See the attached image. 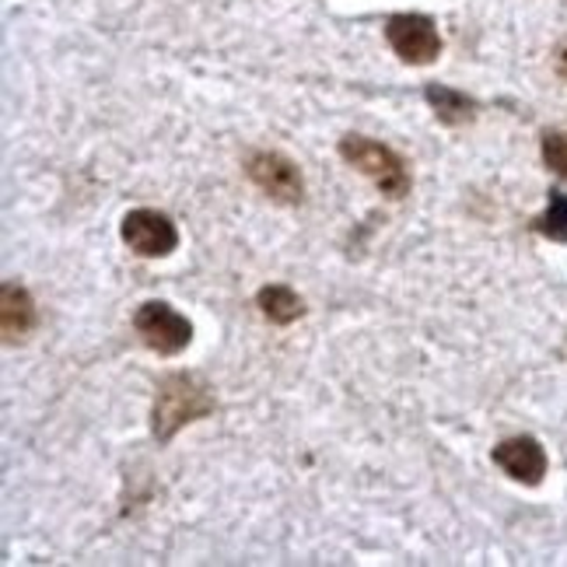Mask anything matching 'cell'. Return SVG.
Returning a JSON list of instances; mask_svg holds the SVG:
<instances>
[{
    "instance_id": "1",
    "label": "cell",
    "mask_w": 567,
    "mask_h": 567,
    "mask_svg": "<svg viewBox=\"0 0 567 567\" xmlns=\"http://www.w3.org/2000/svg\"><path fill=\"white\" fill-rule=\"evenodd\" d=\"M207 413H214V396L204 385V379L189 372H176L162 379L158 385L155 410H151V431H155V439L165 445L176 439L186 424L207 417Z\"/></svg>"
},
{
    "instance_id": "2",
    "label": "cell",
    "mask_w": 567,
    "mask_h": 567,
    "mask_svg": "<svg viewBox=\"0 0 567 567\" xmlns=\"http://www.w3.org/2000/svg\"><path fill=\"white\" fill-rule=\"evenodd\" d=\"M340 158L347 165H354L364 179H372L375 189L389 200H403L413 186L410 176V165L400 151H392L389 144L375 141V137H364V134H347L340 141Z\"/></svg>"
},
{
    "instance_id": "3",
    "label": "cell",
    "mask_w": 567,
    "mask_h": 567,
    "mask_svg": "<svg viewBox=\"0 0 567 567\" xmlns=\"http://www.w3.org/2000/svg\"><path fill=\"white\" fill-rule=\"evenodd\" d=\"M134 330L162 358L183 354L193 340V322L179 309H172L168 301H144L134 316Z\"/></svg>"
},
{
    "instance_id": "4",
    "label": "cell",
    "mask_w": 567,
    "mask_h": 567,
    "mask_svg": "<svg viewBox=\"0 0 567 567\" xmlns=\"http://www.w3.org/2000/svg\"><path fill=\"white\" fill-rule=\"evenodd\" d=\"M385 39L392 53H396L403 63H413V68H424V63H434L442 53V35L439 25L427 14H392L385 21Z\"/></svg>"
},
{
    "instance_id": "5",
    "label": "cell",
    "mask_w": 567,
    "mask_h": 567,
    "mask_svg": "<svg viewBox=\"0 0 567 567\" xmlns=\"http://www.w3.org/2000/svg\"><path fill=\"white\" fill-rule=\"evenodd\" d=\"M120 235H123V243L144 259L172 256L179 246V231H176V225H172V217L162 210H151V207L130 210L120 225Z\"/></svg>"
},
{
    "instance_id": "6",
    "label": "cell",
    "mask_w": 567,
    "mask_h": 567,
    "mask_svg": "<svg viewBox=\"0 0 567 567\" xmlns=\"http://www.w3.org/2000/svg\"><path fill=\"white\" fill-rule=\"evenodd\" d=\"M246 172H249V179L270 196V200L301 204L305 183H301L298 165L288 155H280V151H252L249 162H246Z\"/></svg>"
},
{
    "instance_id": "7",
    "label": "cell",
    "mask_w": 567,
    "mask_h": 567,
    "mask_svg": "<svg viewBox=\"0 0 567 567\" xmlns=\"http://www.w3.org/2000/svg\"><path fill=\"white\" fill-rule=\"evenodd\" d=\"M494 463L505 470L515 484H526V487L543 484V476H547V470H550L547 449H543L533 434H515V439H505L494 449Z\"/></svg>"
},
{
    "instance_id": "8",
    "label": "cell",
    "mask_w": 567,
    "mask_h": 567,
    "mask_svg": "<svg viewBox=\"0 0 567 567\" xmlns=\"http://www.w3.org/2000/svg\"><path fill=\"white\" fill-rule=\"evenodd\" d=\"M0 322H4V340L8 343L25 340L39 326V309H35L32 295L14 280H8L4 295H0Z\"/></svg>"
},
{
    "instance_id": "9",
    "label": "cell",
    "mask_w": 567,
    "mask_h": 567,
    "mask_svg": "<svg viewBox=\"0 0 567 567\" xmlns=\"http://www.w3.org/2000/svg\"><path fill=\"white\" fill-rule=\"evenodd\" d=\"M424 99L427 105L434 109V116L449 126H460V123H470L476 116V102L463 92L455 89H445V84H427L424 89Z\"/></svg>"
},
{
    "instance_id": "10",
    "label": "cell",
    "mask_w": 567,
    "mask_h": 567,
    "mask_svg": "<svg viewBox=\"0 0 567 567\" xmlns=\"http://www.w3.org/2000/svg\"><path fill=\"white\" fill-rule=\"evenodd\" d=\"M256 305H259V312L277 326H291L305 312V301L288 288V284H267V288H259Z\"/></svg>"
},
{
    "instance_id": "11",
    "label": "cell",
    "mask_w": 567,
    "mask_h": 567,
    "mask_svg": "<svg viewBox=\"0 0 567 567\" xmlns=\"http://www.w3.org/2000/svg\"><path fill=\"white\" fill-rule=\"evenodd\" d=\"M533 228L554 243H567V193H550V204L533 221Z\"/></svg>"
},
{
    "instance_id": "12",
    "label": "cell",
    "mask_w": 567,
    "mask_h": 567,
    "mask_svg": "<svg viewBox=\"0 0 567 567\" xmlns=\"http://www.w3.org/2000/svg\"><path fill=\"white\" fill-rule=\"evenodd\" d=\"M543 162L560 179H567V130H547L543 134Z\"/></svg>"
},
{
    "instance_id": "13",
    "label": "cell",
    "mask_w": 567,
    "mask_h": 567,
    "mask_svg": "<svg viewBox=\"0 0 567 567\" xmlns=\"http://www.w3.org/2000/svg\"><path fill=\"white\" fill-rule=\"evenodd\" d=\"M554 68H557V74L567 81V39L557 47V53H554Z\"/></svg>"
}]
</instances>
